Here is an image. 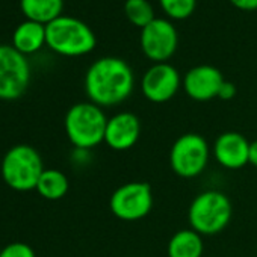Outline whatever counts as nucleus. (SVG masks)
<instances>
[{"label":"nucleus","instance_id":"nucleus-1","mask_svg":"<svg viewBox=\"0 0 257 257\" xmlns=\"http://www.w3.org/2000/svg\"><path fill=\"white\" fill-rule=\"evenodd\" d=\"M135 86L134 71L125 61L113 56L97 59L86 71L85 92L100 107L118 106L131 97Z\"/></svg>","mask_w":257,"mask_h":257},{"label":"nucleus","instance_id":"nucleus-7","mask_svg":"<svg viewBox=\"0 0 257 257\" xmlns=\"http://www.w3.org/2000/svg\"><path fill=\"white\" fill-rule=\"evenodd\" d=\"M109 209L115 218L125 222L146 218L153 209L152 186L146 182H127L118 186L109 198Z\"/></svg>","mask_w":257,"mask_h":257},{"label":"nucleus","instance_id":"nucleus-4","mask_svg":"<svg viewBox=\"0 0 257 257\" xmlns=\"http://www.w3.org/2000/svg\"><path fill=\"white\" fill-rule=\"evenodd\" d=\"M44 171L41 155L28 144L11 147L2 159L0 173L4 182L14 191L28 192L37 188Z\"/></svg>","mask_w":257,"mask_h":257},{"label":"nucleus","instance_id":"nucleus-22","mask_svg":"<svg viewBox=\"0 0 257 257\" xmlns=\"http://www.w3.org/2000/svg\"><path fill=\"white\" fill-rule=\"evenodd\" d=\"M230 2L242 11H255L257 0H230Z\"/></svg>","mask_w":257,"mask_h":257},{"label":"nucleus","instance_id":"nucleus-5","mask_svg":"<svg viewBox=\"0 0 257 257\" xmlns=\"http://www.w3.org/2000/svg\"><path fill=\"white\" fill-rule=\"evenodd\" d=\"M95 35L88 25L74 17H58L46 25V44L62 56H82L94 50Z\"/></svg>","mask_w":257,"mask_h":257},{"label":"nucleus","instance_id":"nucleus-16","mask_svg":"<svg viewBox=\"0 0 257 257\" xmlns=\"http://www.w3.org/2000/svg\"><path fill=\"white\" fill-rule=\"evenodd\" d=\"M64 0H20V8L28 20L41 25L61 17Z\"/></svg>","mask_w":257,"mask_h":257},{"label":"nucleus","instance_id":"nucleus-9","mask_svg":"<svg viewBox=\"0 0 257 257\" xmlns=\"http://www.w3.org/2000/svg\"><path fill=\"white\" fill-rule=\"evenodd\" d=\"M179 37L174 25L164 19H155L141 31V49L144 55L156 62H167L177 49Z\"/></svg>","mask_w":257,"mask_h":257},{"label":"nucleus","instance_id":"nucleus-12","mask_svg":"<svg viewBox=\"0 0 257 257\" xmlns=\"http://www.w3.org/2000/svg\"><path fill=\"white\" fill-rule=\"evenodd\" d=\"M222 83V73L213 65H197L183 77L185 92L195 101H209L216 98Z\"/></svg>","mask_w":257,"mask_h":257},{"label":"nucleus","instance_id":"nucleus-11","mask_svg":"<svg viewBox=\"0 0 257 257\" xmlns=\"http://www.w3.org/2000/svg\"><path fill=\"white\" fill-rule=\"evenodd\" d=\"M141 137V121L132 112H118L107 118L104 144L115 152H127L137 146Z\"/></svg>","mask_w":257,"mask_h":257},{"label":"nucleus","instance_id":"nucleus-19","mask_svg":"<svg viewBox=\"0 0 257 257\" xmlns=\"http://www.w3.org/2000/svg\"><path fill=\"white\" fill-rule=\"evenodd\" d=\"M164 11L176 20L188 19L197 5V0H159Z\"/></svg>","mask_w":257,"mask_h":257},{"label":"nucleus","instance_id":"nucleus-10","mask_svg":"<svg viewBox=\"0 0 257 257\" xmlns=\"http://www.w3.org/2000/svg\"><path fill=\"white\" fill-rule=\"evenodd\" d=\"M182 79L179 71L167 62L150 67L141 80V91L152 103H167L179 91Z\"/></svg>","mask_w":257,"mask_h":257},{"label":"nucleus","instance_id":"nucleus-23","mask_svg":"<svg viewBox=\"0 0 257 257\" xmlns=\"http://www.w3.org/2000/svg\"><path fill=\"white\" fill-rule=\"evenodd\" d=\"M248 164L257 168V140L249 143V155H248Z\"/></svg>","mask_w":257,"mask_h":257},{"label":"nucleus","instance_id":"nucleus-21","mask_svg":"<svg viewBox=\"0 0 257 257\" xmlns=\"http://www.w3.org/2000/svg\"><path fill=\"white\" fill-rule=\"evenodd\" d=\"M234 95H236V86L231 82L224 80V83H222V86L219 89L218 98H221V100H231Z\"/></svg>","mask_w":257,"mask_h":257},{"label":"nucleus","instance_id":"nucleus-15","mask_svg":"<svg viewBox=\"0 0 257 257\" xmlns=\"http://www.w3.org/2000/svg\"><path fill=\"white\" fill-rule=\"evenodd\" d=\"M13 44L23 55L38 52L46 44V25L31 20L22 23L13 35Z\"/></svg>","mask_w":257,"mask_h":257},{"label":"nucleus","instance_id":"nucleus-20","mask_svg":"<svg viewBox=\"0 0 257 257\" xmlns=\"http://www.w3.org/2000/svg\"><path fill=\"white\" fill-rule=\"evenodd\" d=\"M0 257H37L31 245L25 242H13L0 251Z\"/></svg>","mask_w":257,"mask_h":257},{"label":"nucleus","instance_id":"nucleus-17","mask_svg":"<svg viewBox=\"0 0 257 257\" xmlns=\"http://www.w3.org/2000/svg\"><path fill=\"white\" fill-rule=\"evenodd\" d=\"M70 189L68 177L59 170H44L35 191L46 200L56 201L67 195Z\"/></svg>","mask_w":257,"mask_h":257},{"label":"nucleus","instance_id":"nucleus-2","mask_svg":"<svg viewBox=\"0 0 257 257\" xmlns=\"http://www.w3.org/2000/svg\"><path fill=\"white\" fill-rule=\"evenodd\" d=\"M106 124V113L100 106L91 101L71 106L64 121L68 141L79 150H91L104 143Z\"/></svg>","mask_w":257,"mask_h":257},{"label":"nucleus","instance_id":"nucleus-14","mask_svg":"<svg viewBox=\"0 0 257 257\" xmlns=\"http://www.w3.org/2000/svg\"><path fill=\"white\" fill-rule=\"evenodd\" d=\"M203 237L192 228L176 231L167 246L168 257H203Z\"/></svg>","mask_w":257,"mask_h":257},{"label":"nucleus","instance_id":"nucleus-13","mask_svg":"<svg viewBox=\"0 0 257 257\" xmlns=\"http://www.w3.org/2000/svg\"><path fill=\"white\" fill-rule=\"evenodd\" d=\"M215 161L227 170H239L248 164L249 143L239 132L221 134L212 147Z\"/></svg>","mask_w":257,"mask_h":257},{"label":"nucleus","instance_id":"nucleus-8","mask_svg":"<svg viewBox=\"0 0 257 257\" xmlns=\"http://www.w3.org/2000/svg\"><path fill=\"white\" fill-rule=\"evenodd\" d=\"M31 82V65L13 46H0V100H17Z\"/></svg>","mask_w":257,"mask_h":257},{"label":"nucleus","instance_id":"nucleus-6","mask_svg":"<svg viewBox=\"0 0 257 257\" xmlns=\"http://www.w3.org/2000/svg\"><path fill=\"white\" fill-rule=\"evenodd\" d=\"M210 159V147L204 137L185 134L179 137L170 150V165L182 179H194L206 170Z\"/></svg>","mask_w":257,"mask_h":257},{"label":"nucleus","instance_id":"nucleus-3","mask_svg":"<svg viewBox=\"0 0 257 257\" xmlns=\"http://www.w3.org/2000/svg\"><path fill=\"white\" fill-rule=\"evenodd\" d=\"M233 207L230 198L216 189L200 192L188 209V221L192 230L201 236L221 233L231 221Z\"/></svg>","mask_w":257,"mask_h":257},{"label":"nucleus","instance_id":"nucleus-18","mask_svg":"<svg viewBox=\"0 0 257 257\" xmlns=\"http://www.w3.org/2000/svg\"><path fill=\"white\" fill-rule=\"evenodd\" d=\"M124 11L128 22L141 29L150 25L156 19L155 11L147 0H125Z\"/></svg>","mask_w":257,"mask_h":257}]
</instances>
